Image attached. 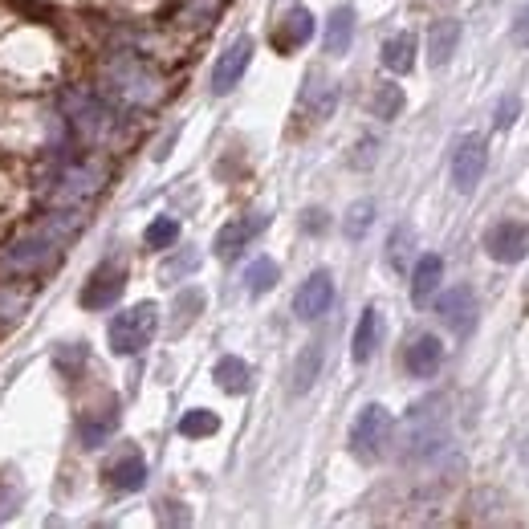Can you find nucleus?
Listing matches in <instances>:
<instances>
[{
	"label": "nucleus",
	"mask_w": 529,
	"mask_h": 529,
	"mask_svg": "<svg viewBox=\"0 0 529 529\" xmlns=\"http://www.w3.org/2000/svg\"><path fill=\"white\" fill-rule=\"evenodd\" d=\"M155 330H159V306H155V302H139V306L123 310V314H114L106 338H110V350H114V355L131 359V355H139V350L155 338Z\"/></svg>",
	"instance_id": "obj_1"
},
{
	"label": "nucleus",
	"mask_w": 529,
	"mask_h": 529,
	"mask_svg": "<svg viewBox=\"0 0 529 529\" xmlns=\"http://www.w3.org/2000/svg\"><path fill=\"white\" fill-rule=\"evenodd\" d=\"M391 428H395L391 411L379 407V403H367L355 416V424H350V452H355L363 464L379 460L383 448H387V440H391Z\"/></svg>",
	"instance_id": "obj_2"
},
{
	"label": "nucleus",
	"mask_w": 529,
	"mask_h": 529,
	"mask_svg": "<svg viewBox=\"0 0 529 529\" xmlns=\"http://www.w3.org/2000/svg\"><path fill=\"white\" fill-rule=\"evenodd\" d=\"M123 289H127V269L119 261H106L90 273V281L82 285V306L86 310H110L114 302L123 298Z\"/></svg>",
	"instance_id": "obj_3"
},
{
	"label": "nucleus",
	"mask_w": 529,
	"mask_h": 529,
	"mask_svg": "<svg viewBox=\"0 0 529 529\" xmlns=\"http://www.w3.org/2000/svg\"><path fill=\"white\" fill-rule=\"evenodd\" d=\"M485 151H489V147H485L481 135L460 139V147H456V155H452V184H456V192H473V188L481 184L485 163H489Z\"/></svg>",
	"instance_id": "obj_4"
},
{
	"label": "nucleus",
	"mask_w": 529,
	"mask_h": 529,
	"mask_svg": "<svg viewBox=\"0 0 529 529\" xmlns=\"http://www.w3.org/2000/svg\"><path fill=\"white\" fill-rule=\"evenodd\" d=\"M249 62H253V37H237V41H232V45L220 53V62H216V70H212V90H216V94H228L232 86H241Z\"/></svg>",
	"instance_id": "obj_5"
},
{
	"label": "nucleus",
	"mask_w": 529,
	"mask_h": 529,
	"mask_svg": "<svg viewBox=\"0 0 529 529\" xmlns=\"http://www.w3.org/2000/svg\"><path fill=\"white\" fill-rule=\"evenodd\" d=\"M330 302H334V277L326 269H318V273H310L302 281L298 298H293V314H298L302 322H314V318H322L330 310Z\"/></svg>",
	"instance_id": "obj_6"
},
{
	"label": "nucleus",
	"mask_w": 529,
	"mask_h": 529,
	"mask_svg": "<svg viewBox=\"0 0 529 529\" xmlns=\"http://www.w3.org/2000/svg\"><path fill=\"white\" fill-rule=\"evenodd\" d=\"M485 249H489L493 261L513 265V261H521V257L529 253V228H525V224H513V220H501V224L489 228Z\"/></svg>",
	"instance_id": "obj_7"
},
{
	"label": "nucleus",
	"mask_w": 529,
	"mask_h": 529,
	"mask_svg": "<svg viewBox=\"0 0 529 529\" xmlns=\"http://www.w3.org/2000/svg\"><path fill=\"white\" fill-rule=\"evenodd\" d=\"M436 314L456 330V334H468L477 322V293L468 289V285H452L444 298L436 302Z\"/></svg>",
	"instance_id": "obj_8"
},
{
	"label": "nucleus",
	"mask_w": 529,
	"mask_h": 529,
	"mask_svg": "<svg viewBox=\"0 0 529 529\" xmlns=\"http://www.w3.org/2000/svg\"><path fill=\"white\" fill-rule=\"evenodd\" d=\"M310 37H314V13L298 5V9H289V13L277 21V29H273L269 41H273L277 53H293V49H302Z\"/></svg>",
	"instance_id": "obj_9"
},
{
	"label": "nucleus",
	"mask_w": 529,
	"mask_h": 529,
	"mask_svg": "<svg viewBox=\"0 0 529 529\" xmlns=\"http://www.w3.org/2000/svg\"><path fill=\"white\" fill-rule=\"evenodd\" d=\"M265 224H269V216H241V220L224 224V228L216 232V257H220V261H232Z\"/></svg>",
	"instance_id": "obj_10"
},
{
	"label": "nucleus",
	"mask_w": 529,
	"mask_h": 529,
	"mask_svg": "<svg viewBox=\"0 0 529 529\" xmlns=\"http://www.w3.org/2000/svg\"><path fill=\"white\" fill-rule=\"evenodd\" d=\"M403 363H407V371L416 375V379H432V375L440 371V363H444V346H440V338H436V334H420L416 342L407 346Z\"/></svg>",
	"instance_id": "obj_11"
},
{
	"label": "nucleus",
	"mask_w": 529,
	"mask_h": 529,
	"mask_svg": "<svg viewBox=\"0 0 529 529\" xmlns=\"http://www.w3.org/2000/svg\"><path fill=\"white\" fill-rule=\"evenodd\" d=\"M106 485H110L114 493H139V489L147 485V464H143V456H139V452L119 456V460L106 468Z\"/></svg>",
	"instance_id": "obj_12"
},
{
	"label": "nucleus",
	"mask_w": 529,
	"mask_h": 529,
	"mask_svg": "<svg viewBox=\"0 0 529 529\" xmlns=\"http://www.w3.org/2000/svg\"><path fill=\"white\" fill-rule=\"evenodd\" d=\"M379 342H383V314L375 306H367L359 326H355V338H350V355H355V363H371Z\"/></svg>",
	"instance_id": "obj_13"
},
{
	"label": "nucleus",
	"mask_w": 529,
	"mask_h": 529,
	"mask_svg": "<svg viewBox=\"0 0 529 529\" xmlns=\"http://www.w3.org/2000/svg\"><path fill=\"white\" fill-rule=\"evenodd\" d=\"M440 281H444V261L436 253L420 257L416 269H411V302H416V306L432 302V293L440 289Z\"/></svg>",
	"instance_id": "obj_14"
},
{
	"label": "nucleus",
	"mask_w": 529,
	"mask_h": 529,
	"mask_svg": "<svg viewBox=\"0 0 529 529\" xmlns=\"http://www.w3.org/2000/svg\"><path fill=\"white\" fill-rule=\"evenodd\" d=\"M114 428H119V403L98 407V411H90V416H82V420H78V436H82V444H86V448L106 444Z\"/></svg>",
	"instance_id": "obj_15"
},
{
	"label": "nucleus",
	"mask_w": 529,
	"mask_h": 529,
	"mask_svg": "<svg viewBox=\"0 0 529 529\" xmlns=\"http://www.w3.org/2000/svg\"><path fill=\"white\" fill-rule=\"evenodd\" d=\"M456 45H460V21H452V17L436 21L432 25V37H428V62L432 66H444L448 57L456 53Z\"/></svg>",
	"instance_id": "obj_16"
},
{
	"label": "nucleus",
	"mask_w": 529,
	"mask_h": 529,
	"mask_svg": "<svg viewBox=\"0 0 529 529\" xmlns=\"http://www.w3.org/2000/svg\"><path fill=\"white\" fill-rule=\"evenodd\" d=\"M383 66L391 74H407L416 66V33H395L383 41Z\"/></svg>",
	"instance_id": "obj_17"
},
{
	"label": "nucleus",
	"mask_w": 529,
	"mask_h": 529,
	"mask_svg": "<svg viewBox=\"0 0 529 529\" xmlns=\"http://www.w3.org/2000/svg\"><path fill=\"white\" fill-rule=\"evenodd\" d=\"M350 41H355V13H350V9H334L330 25H326V53L342 57L350 49Z\"/></svg>",
	"instance_id": "obj_18"
},
{
	"label": "nucleus",
	"mask_w": 529,
	"mask_h": 529,
	"mask_svg": "<svg viewBox=\"0 0 529 529\" xmlns=\"http://www.w3.org/2000/svg\"><path fill=\"white\" fill-rule=\"evenodd\" d=\"M216 383L228 391V395H245L249 391V363L237 359V355H224L216 363Z\"/></svg>",
	"instance_id": "obj_19"
},
{
	"label": "nucleus",
	"mask_w": 529,
	"mask_h": 529,
	"mask_svg": "<svg viewBox=\"0 0 529 529\" xmlns=\"http://www.w3.org/2000/svg\"><path fill=\"white\" fill-rule=\"evenodd\" d=\"M334 98H338V86L330 82V78H322V74H310V82H306V94H302V102L318 114V119H326V114L334 110Z\"/></svg>",
	"instance_id": "obj_20"
},
{
	"label": "nucleus",
	"mask_w": 529,
	"mask_h": 529,
	"mask_svg": "<svg viewBox=\"0 0 529 529\" xmlns=\"http://www.w3.org/2000/svg\"><path fill=\"white\" fill-rule=\"evenodd\" d=\"M49 257V237H25V241H17L9 253H5V261L13 265V269H33V265H41Z\"/></svg>",
	"instance_id": "obj_21"
},
{
	"label": "nucleus",
	"mask_w": 529,
	"mask_h": 529,
	"mask_svg": "<svg viewBox=\"0 0 529 529\" xmlns=\"http://www.w3.org/2000/svg\"><path fill=\"white\" fill-rule=\"evenodd\" d=\"M318 371H322V346H318V342H310V346L302 350V355H298V367H293V391L306 395V391L314 387Z\"/></svg>",
	"instance_id": "obj_22"
},
{
	"label": "nucleus",
	"mask_w": 529,
	"mask_h": 529,
	"mask_svg": "<svg viewBox=\"0 0 529 529\" xmlns=\"http://www.w3.org/2000/svg\"><path fill=\"white\" fill-rule=\"evenodd\" d=\"M277 277H281V269H277V261H269V257H257V261L245 269V285H249L253 298L269 293V289L277 285Z\"/></svg>",
	"instance_id": "obj_23"
},
{
	"label": "nucleus",
	"mask_w": 529,
	"mask_h": 529,
	"mask_svg": "<svg viewBox=\"0 0 529 529\" xmlns=\"http://www.w3.org/2000/svg\"><path fill=\"white\" fill-rule=\"evenodd\" d=\"M220 428V420H216V411H204V407H192L188 416L180 420V436H188V440H200V436H212Z\"/></svg>",
	"instance_id": "obj_24"
},
{
	"label": "nucleus",
	"mask_w": 529,
	"mask_h": 529,
	"mask_svg": "<svg viewBox=\"0 0 529 529\" xmlns=\"http://www.w3.org/2000/svg\"><path fill=\"white\" fill-rule=\"evenodd\" d=\"M371 220H375V204H371V200H359L355 208L346 212L342 232H346L350 241H363V237H367V228H371Z\"/></svg>",
	"instance_id": "obj_25"
},
{
	"label": "nucleus",
	"mask_w": 529,
	"mask_h": 529,
	"mask_svg": "<svg viewBox=\"0 0 529 529\" xmlns=\"http://www.w3.org/2000/svg\"><path fill=\"white\" fill-rule=\"evenodd\" d=\"M411 245H416V232H411L407 224H399L395 232H391V245H387V261H391V269H407V261H411Z\"/></svg>",
	"instance_id": "obj_26"
},
{
	"label": "nucleus",
	"mask_w": 529,
	"mask_h": 529,
	"mask_svg": "<svg viewBox=\"0 0 529 529\" xmlns=\"http://www.w3.org/2000/svg\"><path fill=\"white\" fill-rule=\"evenodd\" d=\"M371 110H375V119H383V123H391L395 119V114L403 110V90L399 86H379L375 90V98H371Z\"/></svg>",
	"instance_id": "obj_27"
},
{
	"label": "nucleus",
	"mask_w": 529,
	"mask_h": 529,
	"mask_svg": "<svg viewBox=\"0 0 529 529\" xmlns=\"http://www.w3.org/2000/svg\"><path fill=\"white\" fill-rule=\"evenodd\" d=\"M175 241H180V224H175V216H155L147 224V245L151 249H171Z\"/></svg>",
	"instance_id": "obj_28"
},
{
	"label": "nucleus",
	"mask_w": 529,
	"mask_h": 529,
	"mask_svg": "<svg viewBox=\"0 0 529 529\" xmlns=\"http://www.w3.org/2000/svg\"><path fill=\"white\" fill-rule=\"evenodd\" d=\"M200 306H204V293L200 289H184L180 298H175V314H180V318H175V330H184L200 314Z\"/></svg>",
	"instance_id": "obj_29"
},
{
	"label": "nucleus",
	"mask_w": 529,
	"mask_h": 529,
	"mask_svg": "<svg viewBox=\"0 0 529 529\" xmlns=\"http://www.w3.org/2000/svg\"><path fill=\"white\" fill-rule=\"evenodd\" d=\"M517 114H521V102L509 94V98H501V106H497V127L501 131H509L513 123H517Z\"/></svg>",
	"instance_id": "obj_30"
},
{
	"label": "nucleus",
	"mask_w": 529,
	"mask_h": 529,
	"mask_svg": "<svg viewBox=\"0 0 529 529\" xmlns=\"http://www.w3.org/2000/svg\"><path fill=\"white\" fill-rule=\"evenodd\" d=\"M196 261H200L196 253H184L180 261H171V265H163V277H167V281H171V277H180V273H188V269H196Z\"/></svg>",
	"instance_id": "obj_31"
},
{
	"label": "nucleus",
	"mask_w": 529,
	"mask_h": 529,
	"mask_svg": "<svg viewBox=\"0 0 529 529\" xmlns=\"http://www.w3.org/2000/svg\"><path fill=\"white\" fill-rule=\"evenodd\" d=\"M302 224H306V232H326V212L322 208H310Z\"/></svg>",
	"instance_id": "obj_32"
},
{
	"label": "nucleus",
	"mask_w": 529,
	"mask_h": 529,
	"mask_svg": "<svg viewBox=\"0 0 529 529\" xmlns=\"http://www.w3.org/2000/svg\"><path fill=\"white\" fill-rule=\"evenodd\" d=\"M513 41H517V45H529V9H525L521 21L513 25Z\"/></svg>",
	"instance_id": "obj_33"
},
{
	"label": "nucleus",
	"mask_w": 529,
	"mask_h": 529,
	"mask_svg": "<svg viewBox=\"0 0 529 529\" xmlns=\"http://www.w3.org/2000/svg\"><path fill=\"white\" fill-rule=\"evenodd\" d=\"M359 151H363V155H355V167H371V163H375V139H367Z\"/></svg>",
	"instance_id": "obj_34"
}]
</instances>
